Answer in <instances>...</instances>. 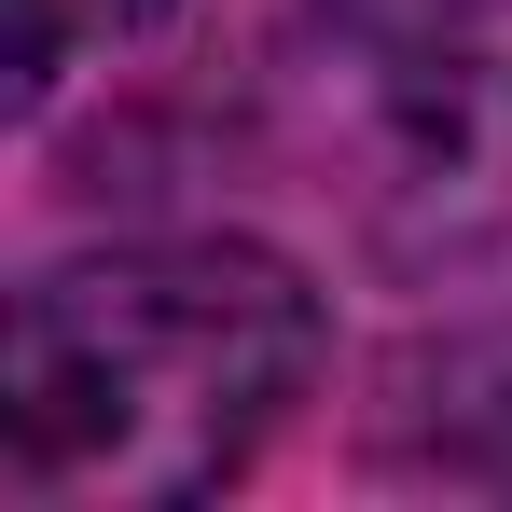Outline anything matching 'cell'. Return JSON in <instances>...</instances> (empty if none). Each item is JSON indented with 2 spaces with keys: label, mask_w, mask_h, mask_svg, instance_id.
Instances as JSON below:
<instances>
[{
  "label": "cell",
  "mask_w": 512,
  "mask_h": 512,
  "mask_svg": "<svg viewBox=\"0 0 512 512\" xmlns=\"http://www.w3.org/2000/svg\"><path fill=\"white\" fill-rule=\"evenodd\" d=\"M167 0H14V111H42V97L70 84V56L97 42H139Z\"/></svg>",
  "instance_id": "obj_2"
},
{
  "label": "cell",
  "mask_w": 512,
  "mask_h": 512,
  "mask_svg": "<svg viewBox=\"0 0 512 512\" xmlns=\"http://www.w3.org/2000/svg\"><path fill=\"white\" fill-rule=\"evenodd\" d=\"M346 42H374V56H443V42H471V28H499L512 0H319Z\"/></svg>",
  "instance_id": "obj_3"
},
{
  "label": "cell",
  "mask_w": 512,
  "mask_h": 512,
  "mask_svg": "<svg viewBox=\"0 0 512 512\" xmlns=\"http://www.w3.org/2000/svg\"><path fill=\"white\" fill-rule=\"evenodd\" d=\"M319 291L250 236L42 263L0 346V485L28 512H167L263 457L319 388Z\"/></svg>",
  "instance_id": "obj_1"
}]
</instances>
